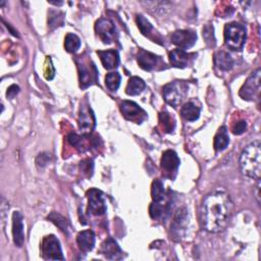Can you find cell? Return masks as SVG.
I'll list each match as a JSON object with an SVG mask.
<instances>
[{
  "label": "cell",
  "instance_id": "obj_29",
  "mask_svg": "<svg viewBox=\"0 0 261 261\" xmlns=\"http://www.w3.org/2000/svg\"><path fill=\"white\" fill-rule=\"evenodd\" d=\"M167 211L168 206L161 204V202H153L149 207V213L153 219H160Z\"/></svg>",
  "mask_w": 261,
  "mask_h": 261
},
{
  "label": "cell",
  "instance_id": "obj_1",
  "mask_svg": "<svg viewBox=\"0 0 261 261\" xmlns=\"http://www.w3.org/2000/svg\"><path fill=\"white\" fill-rule=\"evenodd\" d=\"M233 203L229 195L223 191L210 193L201 207L202 226L210 232L223 230L231 217Z\"/></svg>",
  "mask_w": 261,
  "mask_h": 261
},
{
  "label": "cell",
  "instance_id": "obj_14",
  "mask_svg": "<svg viewBox=\"0 0 261 261\" xmlns=\"http://www.w3.org/2000/svg\"><path fill=\"white\" fill-rule=\"evenodd\" d=\"M95 30L99 38L105 44L112 43L116 38V29L112 21L107 18H100L96 21Z\"/></svg>",
  "mask_w": 261,
  "mask_h": 261
},
{
  "label": "cell",
  "instance_id": "obj_6",
  "mask_svg": "<svg viewBox=\"0 0 261 261\" xmlns=\"http://www.w3.org/2000/svg\"><path fill=\"white\" fill-rule=\"evenodd\" d=\"M77 69H79V77H80V86L85 89L91 86L97 80V69L94 63L88 59L79 58L76 60Z\"/></svg>",
  "mask_w": 261,
  "mask_h": 261
},
{
  "label": "cell",
  "instance_id": "obj_9",
  "mask_svg": "<svg viewBox=\"0 0 261 261\" xmlns=\"http://www.w3.org/2000/svg\"><path fill=\"white\" fill-rule=\"evenodd\" d=\"M88 213L92 215H103L106 212V204L103 193L98 189H90L87 192Z\"/></svg>",
  "mask_w": 261,
  "mask_h": 261
},
{
  "label": "cell",
  "instance_id": "obj_19",
  "mask_svg": "<svg viewBox=\"0 0 261 261\" xmlns=\"http://www.w3.org/2000/svg\"><path fill=\"white\" fill-rule=\"evenodd\" d=\"M76 244L81 251L89 252L95 246V233L93 230L87 229L79 232L76 237Z\"/></svg>",
  "mask_w": 261,
  "mask_h": 261
},
{
  "label": "cell",
  "instance_id": "obj_3",
  "mask_svg": "<svg viewBox=\"0 0 261 261\" xmlns=\"http://www.w3.org/2000/svg\"><path fill=\"white\" fill-rule=\"evenodd\" d=\"M246 41V28L239 22L226 23L224 27V43L231 50H241Z\"/></svg>",
  "mask_w": 261,
  "mask_h": 261
},
{
  "label": "cell",
  "instance_id": "obj_33",
  "mask_svg": "<svg viewBox=\"0 0 261 261\" xmlns=\"http://www.w3.org/2000/svg\"><path fill=\"white\" fill-rule=\"evenodd\" d=\"M44 75L47 80H52L55 75V68L52 64V60L50 58V56H47L45 64H44Z\"/></svg>",
  "mask_w": 261,
  "mask_h": 261
},
{
  "label": "cell",
  "instance_id": "obj_10",
  "mask_svg": "<svg viewBox=\"0 0 261 261\" xmlns=\"http://www.w3.org/2000/svg\"><path fill=\"white\" fill-rule=\"evenodd\" d=\"M120 111L123 116L136 123H141L147 117V113L137 103L129 100H123L120 103Z\"/></svg>",
  "mask_w": 261,
  "mask_h": 261
},
{
  "label": "cell",
  "instance_id": "obj_12",
  "mask_svg": "<svg viewBox=\"0 0 261 261\" xmlns=\"http://www.w3.org/2000/svg\"><path fill=\"white\" fill-rule=\"evenodd\" d=\"M171 43L179 47L181 50L193 47L197 41V35L191 30H177L170 36Z\"/></svg>",
  "mask_w": 261,
  "mask_h": 261
},
{
  "label": "cell",
  "instance_id": "obj_8",
  "mask_svg": "<svg viewBox=\"0 0 261 261\" xmlns=\"http://www.w3.org/2000/svg\"><path fill=\"white\" fill-rule=\"evenodd\" d=\"M188 226H189V212L187 208L181 207L175 212L170 224V233L172 238L175 240H180L181 238H184L187 233Z\"/></svg>",
  "mask_w": 261,
  "mask_h": 261
},
{
  "label": "cell",
  "instance_id": "obj_34",
  "mask_svg": "<svg viewBox=\"0 0 261 261\" xmlns=\"http://www.w3.org/2000/svg\"><path fill=\"white\" fill-rule=\"evenodd\" d=\"M246 129H247V122L245 120L237 121L231 127V130L234 135H242L243 133L246 132Z\"/></svg>",
  "mask_w": 261,
  "mask_h": 261
},
{
  "label": "cell",
  "instance_id": "obj_13",
  "mask_svg": "<svg viewBox=\"0 0 261 261\" xmlns=\"http://www.w3.org/2000/svg\"><path fill=\"white\" fill-rule=\"evenodd\" d=\"M79 127L84 136H87L91 134V132L94 129L96 124L95 115L88 105H82L79 112Z\"/></svg>",
  "mask_w": 261,
  "mask_h": 261
},
{
  "label": "cell",
  "instance_id": "obj_16",
  "mask_svg": "<svg viewBox=\"0 0 261 261\" xmlns=\"http://www.w3.org/2000/svg\"><path fill=\"white\" fill-rule=\"evenodd\" d=\"M22 215L19 211H14L12 214V236L15 246L21 247L24 242L23 221Z\"/></svg>",
  "mask_w": 261,
  "mask_h": 261
},
{
  "label": "cell",
  "instance_id": "obj_20",
  "mask_svg": "<svg viewBox=\"0 0 261 261\" xmlns=\"http://www.w3.org/2000/svg\"><path fill=\"white\" fill-rule=\"evenodd\" d=\"M101 62L106 69H113L118 66L119 63V56L116 50H104V51H97Z\"/></svg>",
  "mask_w": 261,
  "mask_h": 261
},
{
  "label": "cell",
  "instance_id": "obj_26",
  "mask_svg": "<svg viewBox=\"0 0 261 261\" xmlns=\"http://www.w3.org/2000/svg\"><path fill=\"white\" fill-rule=\"evenodd\" d=\"M48 219L50 221H52L56 226H58L63 232L67 233L70 226H69V223H68V220L62 216L61 214L57 213V212H51L49 215H48Z\"/></svg>",
  "mask_w": 261,
  "mask_h": 261
},
{
  "label": "cell",
  "instance_id": "obj_28",
  "mask_svg": "<svg viewBox=\"0 0 261 261\" xmlns=\"http://www.w3.org/2000/svg\"><path fill=\"white\" fill-rule=\"evenodd\" d=\"M159 123H160L162 129L166 133H171L175 126L174 119L168 112H165V111H163L159 114Z\"/></svg>",
  "mask_w": 261,
  "mask_h": 261
},
{
  "label": "cell",
  "instance_id": "obj_35",
  "mask_svg": "<svg viewBox=\"0 0 261 261\" xmlns=\"http://www.w3.org/2000/svg\"><path fill=\"white\" fill-rule=\"evenodd\" d=\"M81 167H82V170L84 172H87L88 175H91L92 174V170H93V161L90 160V159L82 161L81 162Z\"/></svg>",
  "mask_w": 261,
  "mask_h": 261
},
{
  "label": "cell",
  "instance_id": "obj_18",
  "mask_svg": "<svg viewBox=\"0 0 261 261\" xmlns=\"http://www.w3.org/2000/svg\"><path fill=\"white\" fill-rule=\"evenodd\" d=\"M101 252L108 259L117 260L122 258V251L117 245L116 241H114L112 238H108L106 241H104L101 247Z\"/></svg>",
  "mask_w": 261,
  "mask_h": 261
},
{
  "label": "cell",
  "instance_id": "obj_36",
  "mask_svg": "<svg viewBox=\"0 0 261 261\" xmlns=\"http://www.w3.org/2000/svg\"><path fill=\"white\" fill-rule=\"evenodd\" d=\"M36 162H37V165H39V166H41V167L45 166V165L49 162V155H48V154H45V153L39 154V156L37 157Z\"/></svg>",
  "mask_w": 261,
  "mask_h": 261
},
{
  "label": "cell",
  "instance_id": "obj_23",
  "mask_svg": "<svg viewBox=\"0 0 261 261\" xmlns=\"http://www.w3.org/2000/svg\"><path fill=\"white\" fill-rule=\"evenodd\" d=\"M180 113L186 120L195 121L200 116V107H198L194 102H187L181 107Z\"/></svg>",
  "mask_w": 261,
  "mask_h": 261
},
{
  "label": "cell",
  "instance_id": "obj_24",
  "mask_svg": "<svg viewBox=\"0 0 261 261\" xmlns=\"http://www.w3.org/2000/svg\"><path fill=\"white\" fill-rule=\"evenodd\" d=\"M228 143H229V137L227 134V128L225 126L219 127L213 141L214 149L216 151H222L227 147Z\"/></svg>",
  "mask_w": 261,
  "mask_h": 261
},
{
  "label": "cell",
  "instance_id": "obj_27",
  "mask_svg": "<svg viewBox=\"0 0 261 261\" xmlns=\"http://www.w3.org/2000/svg\"><path fill=\"white\" fill-rule=\"evenodd\" d=\"M64 47H65V50L69 53L76 52L79 50V48L81 47L80 38L72 33L67 34L64 39Z\"/></svg>",
  "mask_w": 261,
  "mask_h": 261
},
{
  "label": "cell",
  "instance_id": "obj_30",
  "mask_svg": "<svg viewBox=\"0 0 261 261\" xmlns=\"http://www.w3.org/2000/svg\"><path fill=\"white\" fill-rule=\"evenodd\" d=\"M120 74L118 72H109L107 73V75L105 76V84L106 87L110 90V91H116L120 85Z\"/></svg>",
  "mask_w": 261,
  "mask_h": 261
},
{
  "label": "cell",
  "instance_id": "obj_31",
  "mask_svg": "<svg viewBox=\"0 0 261 261\" xmlns=\"http://www.w3.org/2000/svg\"><path fill=\"white\" fill-rule=\"evenodd\" d=\"M64 14L59 10H51L48 17V24L51 29H55L63 23Z\"/></svg>",
  "mask_w": 261,
  "mask_h": 261
},
{
  "label": "cell",
  "instance_id": "obj_22",
  "mask_svg": "<svg viewBox=\"0 0 261 261\" xmlns=\"http://www.w3.org/2000/svg\"><path fill=\"white\" fill-rule=\"evenodd\" d=\"M146 84L145 82L139 77V76H132L126 85L125 88V93L129 96H136L139 95L143 92V90L145 89Z\"/></svg>",
  "mask_w": 261,
  "mask_h": 261
},
{
  "label": "cell",
  "instance_id": "obj_25",
  "mask_svg": "<svg viewBox=\"0 0 261 261\" xmlns=\"http://www.w3.org/2000/svg\"><path fill=\"white\" fill-rule=\"evenodd\" d=\"M151 196L153 202H162L165 199V189L160 179H155L151 186Z\"/></svg>",
  "mask_w": 261,
  "mask_h": 261
},
{
  "label": "cell",
  "instance_id": "obj_15",
  "mask_svg": "<svg viewBox=\"0 0 261 261\" xmlns=\"http://www.w3.org/2000/svg\"><path fill=\"white\" fill-rule=\"evenodd\" d=\"M195 56L196 54L194 53H188L181 49H174L169 52V61L172 66L184 68L192 63Z\"/></svg>",
  "mask_w": 261,
  "mask_h": 261
},
{
  "label": "cell",
  "instance_id": "obj_21",
  "mask_svg": "<svg viewBox=\"0 0 261 261\" xmlns=\"http://www.w3.org/2000/svg\"><path fill=\"white\" fill-rule=\"evenodd\" d=\"M214 63L219 69L227 71L232 68L233 59L229 53L220 50L214 54Z\"/></svg>",
  "mask_w": 261,
  "mask_h": 261
},
{
  "label": "cell",
  "instance_id": "obj_32",
  "mask_svg": "<svg viewBox=\"0 0 261 261\" xmlns=\"http://www.w3.org/2000/svg\"><path fill=\"white\" fill-rule=\"evenodd\" d=\"M137 23H138V28L140 29L141 33L147 37L151 36V32L153 31V27L152 24L149 22L148 19H146L143 15H137Z\"/></svg>",
  "mask_w": 261,
  "mask_h": 261
},
{
  "label": "cell",
  "instance_id": "obj_17",
  "mask_svg": "<svg viewBox=\"0 0 261 261\" xmlns=\"http://www.w3.org/2000/svg\"><path fill=\"white\" fill-rule=\"evenodd\" d=\"M137 60H138L140 67L143 68L144 70H148V71L155 69L161 61L159 56H157L151 52L145 51V50L139 51Z\"/></svg>",
  "mask_w": 261,
  "mask_h": 261
},
{
  "label": "cell",
  "instance_id": "obj_38",
  "mask_svg": "<svg viewBox=\"0 0 261 261\" xmlns=\"http://www.w3.org/2000/svg\"><path fill=\"white\" fill-rule=\"evenodd\" d=\"M256 197H257V201L259 203V182H258V186H257V193H256Z\"/></svg>",
  "mask_w": 261,
  "mask_h": 261
},
{
  "label": "cell",
  "instance_id": "obj_11",
  "mask_svg": "<svg viewBox=\"0 0 261 261\" xmlns=\"http://www.w3.org/2000/svg\"><path fill=\"white\" fill-rule=\"evenodd\" d=\"M160 163L165 176L173 178L177 172L180 161L177 154L173 150H166L162 154Z\"/></svg>",
  "mask_w": 261,
  "mask_h": 261
},
{
  "label": "cell",
  "instance_id": "obj_7",
  "mask_svg": "<svg viewBox=\"0 0 261 261\" xmlns=\"http://www.w3.org/2000/svg\"><path fill=\"white\" fill-rule=\"evenodd\" d=\"M41 252H42V257L46 260H63L64 259L62 255L60 243L58 239L53 234L46 236L42 240Z\"/></svg>",
  "mask_w": 261,
  "mask_h": 261
},
{
  "label": "cell",
  "instance_id": "obj_4",
  "mask_svg": "<svg viewBox=\"0 0 261 261\" xmlns=\"http://www.w3.org/2000/svg\"><path fill=\"white\" fill-rule=\"evenodd\" d=\"M188 86L181 81H173L163 87L164 100L172 107H177L185 99Z\"/></svg>",
  "mask_w": 261,
  "mask_h": 261
},
{
  "label": "cell",
  "instance_id": "obj_37",
  "mask_svg": "<svg viewBox=\"0 0 261 261\" xmlns=\"http://www.w3.org/2000/svg\"><path fill=\"white\" fill-rule=\"evenodd\" d=\"M18 92H19V87L16 86V85H11V86L8 88L6 95H7L8 98L12 99V98H14V97L16 96V94H17Z\"/></svg>",
  "mask_w": 261,
  "mask_h": 261
},
{
  "label": "cell",
  "instance_id": "obj_5",
  "mask_svg": "<svg viewBox=\"0 0 261 261\" xmlns=\"http://www.w3.org/2000/svg\"><path fill=\"white\" fill-rule=\"evenodd\" d=\"M260 80H261V70L257 68L253 71L247 81L242 86L239 95L242 99L247 101H253L259 97L260 92Z\"/></svg>",
  "mask_w": 261,
  "mask_h": 261
},
{
  "label": "cell",
  "instance_id": "obj_2",
  "mask_svg": "<svg viewBox=\"0 0 261 261\" xmlns=\"http://www.w3.org/2000/svg\"><path fill=\"white\" fill-rule=\"evenodd\" d=\"M240 166L243 174L259 179L261 172V143L254 141L249 144L240 156Z\"/></svg>",
  "mask_w": 261,
  "mask_h": 261
}]
</instances>
